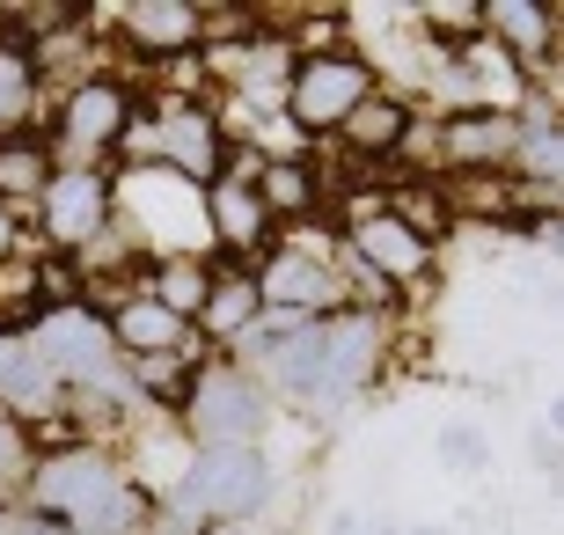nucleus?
Instances as JSON below:
<instances>
[{"instance_id":"obj_23","label":"nucleus","mask_w":564,"mask_h":535,"mask_svg":"<svg viewBox=\"0 0 564 535\" xmlns=\"http://www.w3.org/2000/svg\"><path fill=\"white\" fill-rule=\"evenodd\" d=\"M506 176H513V184H564V132L543 110H521V140H513Z\"/></svg>"},{"instance_id":"obj_12","label":"nucleus","mask_w":564,"mask_h":535,"mask_svg":"<svg viewBox=\"0 0 564 535\" xmlns=\"http://www.w3.org/2000/svg\"><path fill=\"white\" fill-rule=\"evenodd\" d=\"M513 140H521V110H447L433 125V169L425 176H477V169L506 176Z\"/></svg>"},{"instance_id":"obj_13","label":"nucleus","mask_w":564,"mask_h":535,"mask_svg":"<svg viewBox=\"0 0 564 535\" xmlns=\"http://www.w3.org/2000/svg\"><path fill=\"white\" fill-rule=\"evenodd\" d=\"M411 140H419V110H411V96H403V88H375V96H367V104H359L352 118L330 132V147H345L359 169L403 162V154H411Z\"/></svg>"},{"instance_id":"obj_27","label":"nucleus","mask_w":564,"mask_h":535,"mask_svg":"<svg viewBox=\"0 0 564 535\" xmlns=\"http://www.w3.org/2000/svg\"><path fill=\"white\" fill-rule=\"evenodd\" d=\"M22 221H30V213L0 206V265H15V257H22Z\"/></svg>"},{"instance_id":"obj_20","label":"nucleus","mask_w":564,"mask_h":535,"mask_svg":"<svg viewBox=\"0 0 564 535\" xmlns=\"http://www.w3.org/2000/svg\"><path fill=\"white\" fill-rule=\"evenodd\" d=\"M37 104H44V66H37V52L0 22V140L37 132Z\"/></svg>"},{"instance_id":"obj_8","label":"nucleus","mask_w":564,"mask_h":535,"mask_svg":"<svg viewBox=\"0 0 564 535\" xmlns=\"http://www.w3.org/2000/svg\"><path fill=\"white\" fill-rule=\"evenodd\" d=\"M381 367H389V315L381 309L323 315V396H308V411H345Z\"/></svg>"},{"instance_id":"obj_17","label":"nucleus","mask_w":564,"mask_h":535,"mask_svg":"<svg viewBox=\"0 0 564 535\" xmlns=\"http://www.w3.org/2000/svg\"><path fill=\"white\" fill-rule=\"evenodd\" d=\"M257 184V199H264V213H272V227L286 235V227H301V221H315L323 213V162L315 154H272V162L250 176Z\"/></svg>"},{"instance_id":"obj_4","label":"nucleus","mask_w":564,"mask_h":535,"mask_svg":"<svg viewBox=\"0 0 564 535\" xmlns=\"http://www.w3.org/2000/svg\"><path fill=\"white\" fill-rule=\"evenodd\" d=\"M176 426H184L198 448H257L264 426H272V404L257 389V374H242L235 360H198Z\"/></svg>"},{"instance_id":"obj_18","label":"nucleus","mask_w":564,"mask_h":535,"mask_svg":"<svg viewBox=\"0 0 564 535\" xmlns=\"http://www.w3.org/2000/svg\"><path fill=\"white\" fill-rule=\"evenodd\" d=\"M264 315V287H257L250 265H213V287H206V309H198V345H220L228 352L242 330Z\"/></svg>"},{"instance_id":"obj_26","label":"nucleus","mask_w":564,"mask_h":535,"mask_svg":"<svg viewBox=\"0 0 564 535\" xmlns=\"http://www.w3.org/2000/svg\"><path fill=\"white\" fill-rule=\"evenodd\" d=\"M22 477H30V432H22V418L0 411V492L22 484Z\"/></svg>"},{"instance_id":"obj_7","label":"nucleus","mask_w":564,"mask_h":535,"mask_svg":"<svg viewBox=\"0 0 564 535\" xmlns=\"http://www.w3.org/2000/svg\"><path fill=\"white\" fill-rule=\"evenodd\" d=\"M198 221H206V257L213 265H264L279 243L272 213H264V199H257L250 169L228 162V176H213L206 191H198Z\"/></svg>"},{"instance_id":"obj_5","label":"nucleus","mask_w":564,"mask_h":535,"mask_svg":"<svg viewBox=\"0 0 564 535\" xmlns=\"http://www.w3.org/2000/svg\"><path fill=\"white\" fill-rule=\"evenodd\" d=\"M375 60L367 52H315V60H293V74H286V96H279V110H286L308 140H330L337 125L352 118L367 96H375Z\"/></svg>"},{"instance_id":"obj_1","label":"nucleus","mask_w":564,"mask_h":535,"mask_svg":"<svg viewBox=\"0 0 564 535\" xmlns=\"http://www.w3.org/2000/svg\"><path fill=\"white\" fill-rule=\"evenodd\" d=\"M30 499H37V514L66 521L74 535H140L154 521V499L104 448H88V440L30 462Z\"/></svg>"},{"instance_id":"obj_31","label":"nucleus","mask_w":564,"mask_h":535,"mask_svg":"<svg viewBox=\"0 0 564 535\" xmlns=\"http://www.w3.org/2000/svg\"><path fill=\"white\" fill-rule=\"evenodd\" d=\"M411 535H455V528H411Z\"/></svg>"},{"instance_id":"obj_21","label":"nucleus","mask_w":564,"mask_h":535,"mask_svg":"<svg viewBox=\"0 0 564 535\" xmlns=\"http://www.w3.org/2000/svg\"><path fill=\"white\" fill-rule=\"evenodd\" d=\"M484 38L528 66L543 52H557V8H543V0H484Z\"/></svg>"},{"instance_id":"obj_25","label":"nucleus","mask_w":564,"mask_h":535,"mask_svg":"<svg viewBox=\"0 0 564 535\" xmlns=\"http://www.w3.org/2000/svg\"><path fill=\"white\" fill-rule=\"evenodd\" d=\"M440 462H455V470L477 477L484 462H491V440H484V426H440Z\"/></svg>"},{"instance_id":"obj_15","label":"nucleus","mask_w":564,"mask_h":535,"mask_svg":"<svg viewBox=\"0 0 564 535\" xmlns=\"http://www.w3.org/2000/svg\"><path fill=\"white\" fill-rule=\"evenodd\" d=\"M118 38L140 60H184V52H198V0H126Z\"/></svg>"},{"instance_id":"obj_24","label":"nucleus","mask_w":564,"mask_h":535,"mask_svg":"<svg viewBox=\"0 0 564 535\" xmlns=\"http://www.w3.org/2000/svg\"><path fill=\"white\" fill-rule=\"evenodd\" d=\"M126 367V389L147 396V404H162L169 418L184 411L191 396V374H198V360H184V352H154V360H118Z\"/></svg>"},{"instance_id":"obj_30","label":"nucleus","mask_w":564,"mask_h":535,"mask_svg":"<svg viewBox=\"0 0 564 535\" xmlns=\"http://www.w3.org/2000/svg\"><path fill=\"white\" fill-rule=\"evenodd\" d=\"M15 535H74V528H66V521H52V514H22Z\"/></svg>"},{"instance_id":"obj_22","label":"nucleus","mask_w":564,"mask_h":535,"mask_svg":"<svg viewBox=\"0 0 564 535\" xmlns=\"http://www.w3.org/2000/svg\"><path fill=\"white\" fill-rule=\"evenodd\" d=\"M52 169H59V154H52L44 132H15V140H0V206L30 213L44 199V184H52Z\"/></svg>"},{"instance_id":"obj_10","label":"nucleus","mask_w":564,"mask_h":535,"mask_svg":"<svg viewBox=\"0 0 564 535\" xmlns=\"http://www.w3.org/2000/svg\"><path fill=\"white\" fill-rule=\"evenodd\" d=\"M22 338L37 345L44 367L59 374V389L118 374V352H110V330H104V309H96V301H74V309H44L37 323L22 330Z\"/></svg>"},{"instance_id":"obj_3","label":"nucleus","mask_w":564,"mask_h":535,"mask_svg":"<svg viewBox=\"0 0 564 535\" xmlns=\"http://www.w3.org/2000/svg\"><path fill=\"white\" fill-rule=\"evenodd\" d=\"M140 118V88L126 74H82V82L59 96V118H52V154L74 169H110V154H126V132Z\"/></svg>"},{"instance_id":"obj_14","label":"nucleus","mask_w":564,"mask_h":535,"mask_svg":"<svg viewBox=\"0 0 564 535\" xmlns=\"http://www.w3.org/2000/svg\"><path fill=\"white\" fill-rule=\"evenodd\" d=\"M104 330H110V352H118V360H154V352H184V360H206L198 330L176 323L169 309H154L140 287L118 293V301H104Z\"/></svg>"},{"instance_id":"obj_6","label":"nucleus","mask_w":564,"mask_h":535,"mask_svg":"<svg viewBox=\"0 0 564 535\" xmlns=\"http://www.w3.org/2000/svg\"><path fill=\"white\" fill-rule=\"evenodd\" d=\"M337 257L381 293H403L433 271V243H425L419 227H403L381 199H352V206H345V243H337Z\"/></svg>"},{"instance_id":"obj_29","label":"nucleus","mask_w":564,"mask_h":535,"mask_svg":"<svg viewBox=\"0 0 564 535\" xmlns=\"http://www.w3.org/2000/svg\"><path fill=\"white\" fill-rule=\"evenodd\" d=\"M528 454H535V470H557V440H550V426L528 432Z\"/></svg>"},{"instance_id":"obj_9","label":"nucleus","mask_w":564,"mask_h":535,"mask_svg":"<svg viewBox=\"0 0 564 535\" xmlns=\"http://www.w3.org/2000/svg\"><path fill=\"white\" fill-rule=\"evenodd\" d=\"M257 287H264V309H293V315H337V309H352L345 257H337V249L286 243V235H279L272 257L257 265Z\"/></svg>"},{"instance_id":"obj_19","label":"nucleus","mask_w":564,"mask_h":535,"mask_svg":"<svg viewBox=\"0 0 564 535\" xmlns=\"http://www.w3.org/2000/svg\"><path fill=\"white\" fill-rule=\"evenodd\" d=\"M206 287H213V257L206 249H169V257H147V271H140V293L154 301V309H169L176 323H198Z\"/></svg>"},{"instance_id":"obj_2","label":"nucleus","mask_w":564,"mask_h":535,"mask_svg":"<svg viewBox=\"0 0 564 535\" xmlns=\"http://www.w3.org/2000/svg\"><path fill=\"white\" fill-rule=\"evenodd\" d=\"M264 499H272L264 448H198L169 484V514L206 528V521H250Z\"/></svg>"},{"instance_id":"obj_11","label":"nucleus","mask_w":564,"mask_h":535,"mask_svg":"<svg viewBox=\"0 0 564 535\" xmlns=\"http://www.w3.org/2000/svg\"><path fill=\"white\" fill-rule=\"evenodd\" d=\"M110 221H118V184H110V169H74V162L52 169V184H44V199H37V227L59 243V257L88 249Z\"/></svg>"},{"instance_id":"obj_16","label":"nucleus","mask_w":564,"mask_h":535,"mask_svg":"<svg viewBox=\"0 0 564 535\" xmlns=\"http://www.w3.org/2000/svg\"><path fill=\"white\" fill-rule=\"evenodd\" d=\"M250 367L264 374L257 389L301 396V404H308V396H323V315H308V323H293L286 338H272V345L257 352ZM250 367H242V374H250Z\"/></svg>"},{"instance_id":"obj_28","label":"nucleus","mask_w":564,"mask_h":535,"mask_svg":"<svg viewBox=\"0 0 564 535\" xmlns=\"http://www.w3.org/2000/svg\"><path fill=\"white\" fill-rule=\"evenodd\" d=\"M330 535H397V528H389V521H367V514H337Z\"/></svg>"}]
</instances>
